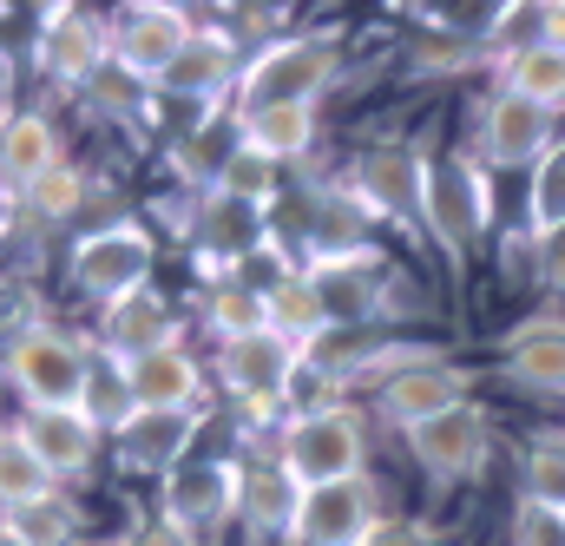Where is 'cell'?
I'll return each instance as SVG.
<instances>
[{
	"instance_id": "d6986e66",
	"label": "cell",
	"mask_w": 565,
	"mask_h": 546,
	"mask_svg": "<svg viewBox=\"0 0 565 546\" xmlns=\"http://www.w3.org/2000/svg\"><path fill=\"white\" fill-rule=\"evenodd\" d=\"M198 428H204V409H184V414H151L139 409L113 441H119V468L126 474H171V468H184L191 461V441H198Z\"/></svg>"
},
{
	"instance_id": "7a4b0ae2",
	"label": "cell",
	"mask_w": 565,
	"mask_h": 546,
	"mask_svg": "<svg viewBox=\"0 0 565 546\" xmlns=\"http://www.w3.org/2000/svg\"><path fill=\"white\" fill-rule=\"evenodd\" d=\"M86 369H93V343L73 329H53V323L13 329V343L0 356V376L20 396V409H79Z\"/></svg>"
},
{
	"instance_id": "5bb4252c",
	"label": "cell",
	"mask_w": 565,
	"mask_h": 546,
	"mask_svg": "<svg viewBox=\"0 0 565 546\" xmlns=\"http://www.w3.org/2000/svg\"><path fill=\"white\" fill-rule=\"evenodd\" d=\"M467 396H473L467 369H454V363H440V356H408V363H395L388 382H382V414H388L402 434H415V428L440 421V414L467 409Z\"/></svg>"
},
{
	"instance_id": "836d02e7",
	"label": "cell",
	"mask_w": 565,
	"mask_h": 546,
	"mask_svg": "<svg viewBox=\"0 0 565 546\" xmlns=\"http://www.w3.org/2000/svg\"><path fill=\"white\" fill-rule=\"evenodd\" d=\"M565 224V138L533 165V185H526V231L546 238Z\"/></svg>"
},
{
	"instance_id": "603a6c76",
	"label": "cell",
	"mask_w": 565,
	"mask_h": 546,
	"mask_svg": "<svg viewBox=\"0 0 565 546\" xmlns=\"http://www.w3.org/2000/svg\"><path fill=\"white\" fill-rule=\"evenodd\" d=\"M237 151H244V126H237V113H231V106H217V113H204L191 133H178L171 165H178V178H184L191 191H217V185H224V171L237 165Z\"/></svg>"
},
{
	"instance_id": "5b68a950",
	"label": "cell",
	"mask_w": 565,
	"mask_h": 546,
	"mask_svg": "<svg viewBox=\"0 0 565 546\" xmlns=\"http://www.w3.org/2000/svg\"><path fill=\"white\" fill-rule=\"evenodd\" d=\"M422 224L440 244V258L454 271H467L473 238L493 224V185L480 158H427V185H422Z\"/></svg>"
},
{
	"instance_id": "7bdbcfd3",
	"label": "cell",
	"mask_w": 565,
	"mask_h": 546,
	"mask_svg": "<svg viewBox=\"0 0 565 546\" xmlns=\"http://www.w3.org/2000/svg\"><path fill=\"white\" fill-rule=\"evenodd\" d=\"M540 40L565 53V0H546V7H540Z\"/></svg>"
},
{
	"instance_id": "ba28073f",
	"label": "cell",
	"mask_w": 565,
	"mask_h": 546,
	"mask_svg": "<svg viewBox=\"0 0 565 546\" xmlns=\"http://www.w3.org/2000/svg\"><path fill=\"white\" fill-rule=\"evenodd\" d=\"M33 60L53 86L66 93H86L106 66H113V27L86 7H46L40 13V33H33Z\"/></svg>"
},
{
	"instance_id": "9c48e42d",
	"label": "cell",
	"mask_w": 565,
	"mask_h": 546,
	"mask_svg": "<svg viewBox=\"0 0 565 546\" xmlns=\"http://www.w3.org/2000/svg\"><path fill=\"white\" fill-rule=\"evenodd\" d=\"M302 369V349L282 343L277 329H257L244 343H217V382L237 409L250 414H270V409H289V382Z\"/></svg>"
},
{
	"instance_id": "ab89813d",
	"label": "cell",
	"mask_w": 565,
	"mask_h": 546,
	"mask_svg": "<svg viewBox=\"0 0 565 546\" xmlns=\"http://www.w3.org/2000/svg\"><path fill=\"white\" fill-rule=\"evenodd\" d=\"M540 283H546V290H559V296H565V224H559V231H546V238H540Z\"/></svg>"
},
{
	"instance_id": "ee69618b",
	"label": "cell",
	"mask_w": 565,
	"mask_h": 546,
	"mask_svg": "<svg viewBox=\"0 0 565 546\" xmlns=\"http://www.w3.org/2000/svg\"><path fill=\"white\" fill-rule=\"evenodd\" d=\"M0 546H20V534H13V527H0Z\"/></svg>"
},
{
	"instance_id": "60d3db41",
	"label": "cell",
	"mask_w": 565,
	"mask_h": 546,
	"mask_svg": "<svg viewBox=\"0 0 565 546\" xmlns=\"http://www.w3.org/2000/svg\"><path fill=\"white\" fill-rule=\"evenodd\" d=\"M369 546H440V540L427 534L422 521H382V527L369 534Z\"/></svg>"
},
{
	"instance_id": "3957f363",
	"label": "cell",
	"mask_w": 565,
	"mask_h": 546,
	"mask_svg": "<svg viewBox=\"0 0 565 546\" xmlns=\"http://www.w3.org/2000/svg\"><path fill=\"white\" fill-rule=\"evenodd\" d=\"M277 461L296 487H335L369 474V428L349 402L316 414H289L277 434Z\"/></svg>"
},
{
	"instance_id": "ac0fdd59",
	"label": "cell",
	"mask_w": 565,
	"mask_h": 546,
	"mask_svg": "<svg viewBox=\"0 0 565 546\" xmlns=\"http://www.w3.org/2000/svg\"><path fill=\"white\" fill-rule=\"evenodd\" d=\"M302 276L316 283V296H322V316H329V329L342 336V329H369L375 316H382V264H375V251H355V258H329V264H302Z\"/></svg>"
},
{
	"instance_id": "cb8c5ba5",
	"label": "cell",
	"mask_w": 565,
	"mask_h": 546,
	"mask_svg": "<svg viewBox=\"0 0 565 546\" xmlns=\"http://www.w3.org/2000/svg\"><path fill=\"white\" fill-rule=\"evenodd\" d=\"M493 80H500V93H513L553 119L565 113V53L546 40H520V46L493 53Z\"/></svg>"
},
{
	"instance_id": "f1b7e54d",
	"label": "cell",
	"mask_w": 565,
	"mask_h": 546,
	"mask_svg": "<svg viewBox=\"0 0 565 546\" xmlns=\"http://www.w3.org/2000/svg\"><path fill=\"white\" fill-rule=\"evenodd\" d=\"M204 329H211L217 343H244V336L270 329L264 290H250V283H237V276H217V283L204 290Z\"/></svg>"
},
{
	"instance_id": "b9f144b4",
	"label": "cell",
	"mask_w": 565,
	"mask_h": 546,
	"mask_svg": "<svg viewBox=\"0 0 565 546\" xmlns=\"http://www.w3.org/2000/svg\"><path fill=\"white\" fill-rule=\"evenodd\" d=\"M126 546H198L191 534H178L171 521H151V527H139V540H126Z\"/></svg>"
},
{
	"instance_id": "484cf974",
	"label": "cell",
	"mask_w": 565,
	"mask_h": 546,
	"mask_svg": "<svg viewBox=\"0 0 565 546\" xmlns=\"http://www.w3.org/2000/svg\"><path fill=\"white\" fill-rule=\"evenodd\" d=\"M296 501L302 487L282 474V461H244V487H237V521L264 540H289V521H296Z\"/></svg>"
},
{
	"instance_id": "4fadbf2b",
	"label": "cell",
	"mask_w": 565,
	"mask_h": 546,
	"mask_svg": "<svg viewBox=\"0 0 565 546\" xmlns=\"http://www.w3.org/2000/svg\"><path fill=\"white\" fill-rule=\"evenodd\" d=\"M408 454H415V468H422L434 487H460V481H480L487 474V461H493V421L473 409H454L440 414V421H427L408 434Z\"/></svg>"
},
{
	"instance_id": "bcb514c9",
	"label": "cell",
	"mask_w": 565,
	"mask_h": 546,
	"mask_svg": "<svg viewBox=\"0 0 565 546\" xmlns=\"http://www.w3.org/2000/svg\"><path fill=\"white\" fill-rule=\"evenodd\" d=\"M0 434H7V421H0Z\"/></svg>"
},
{
	"instance_id": "f546056e",
	"label": "cell",
	"mask_w": 565,
	"mask_h": 546,
	"mask_svg": "<svg viewBox=\"0 0 565 546\" xmlns=\"http://www.w3.org/2000/svg\"><path fill=\"white\" fill-rule=\"evenodd\" d=\"M79 409L93 414L99 434H119V428L139 414L132 409V376H126V363L106 356L99 343H93V369H86V396H79Z\"/></svg>"
},
{
	"instance_id": "44dd1931",
	"label": "cell",
	"mask_w": 565,
	"mask_h": 546,
	"mask_svg": "<svg viewBox=\"0 0 565 546\" xmlns=\"http://www.w3.org/2000/svg\"><path fill=\"white\" fill-rule=\"evenodd\" d=\"M164 343H178V316H171V303L158 290H132V296H119V303L99 309V349L106 356L139 363V356L164 349Z\"/></svg>"
},
{
	"instance_id": "7402d4cb",
	"label": "cell",
	"mask_w": 565,
	"mask_h": 546,
	"mask_svg": "<svg viewBox=\"0 0 565 546\" xmlns=\"http://www.w3.org/2000/svg\"><path fill=\"white\" fill-rule=\"evenodd\" d=\"M507 376L533 396H565V316H526L507 329Z\"/></svg>"
},
{
	"instance_id": "8fae6325",
	"label": "cell",
	"mask_w": 565,
	"mask_h": 546,
	"mask_svg": "<svg viewBox=\"0 0 565 546\" xmlns=\"http://www.w3.org/2000/svg\"><path fill=\"white\" fill-rule=\"evenodd\" d=\"M237 487H244V461H184V468L164 474L158 521H171L178 534L204 540L224 521H237Z\"/></svg>"
},
{
	"instance_id": "ffe728a7",
	"label": "cell",
	"mask_w": 565,
	"mask_h": 546,
	"mask_svg": "<svg viewBox=\"0 0 565 546\" xmlns=\"http://www.w3.org/2000/svg\"><path fill=\"white\" fill-rule=\"evenodd\" d=\"M132 376V409H151V414H184V409H204V369L184 343H164L139 363H126Z\"/></svg>"
},
{
	"instance_id": "7c38bea8",
	"label": "cell",
	"mask_w": 565,
	"mask_h": 546,
	"mask_svg": "<svg viewBox=\"0 0 565 546\" xmlns=\"http://www.w3.org/2000/svg\"><path fill=\"white\" fill-rule=\"evenodd\" d=\"M191 238H198V264H204V271L231 276L237 264H250L277 231H270V204H250V198H237V191H204Z\"/></svg>"
},
{
	"instance_id": "7dc6e473",
	"label": "cell",
	"mask_w": 565,
	"mask_h": 546,
	"mask_svg": "<svg viewBox=\"0 0 565 546\" xmlns=\"http://www.w3.org/2000/svg\"><path fill=\"white\" fill-rule=\"evenodd\" d=\"M0 191H7V185H0Z\"/></svg>"
},
{
	"instance_id": "9a60e30c",
	"label": "cell",
	"mask_w": 565,
	"mask_h": 546,
	"mask_svg": "<svg viewBox=\"0 0 565 546\" xmlns=\"http://www.w3.org/2000/svg\"><path fill=\"white\" fill-rule=\"evenodd\" d=\"M237 73H244L237 33H231V27H198L191 46H184V53L171 60V73L158 80V93H171V99H198V113H217V106H231Z\"/></svg>"
},
{
	"instance_id": "277c9868",
	"label": "cell",
	"mask_w": 565,
	"mask_h": 546,
	"mask_svg": "<svg viewBox=\"0 0 565 546\" xmlns=\"http://www.w3.org/2000/svg\"><path fill=\"white\" fill-rule=\"evenodd\" d=\"M151 271H158V238L139 218H113V224L73 238V251H66V283L99 309L132 290H151Z\"/></svg>"
},
{
	"instance_id": "74e56055",
	"label": "cell",
	"mask_w": 565,
	"mask_h": 546,
	"mask_svg": "<svg viewBox=\"0 0 565 546\" xmlns=\"http://www.w3.org/2000/svg\"><path fill=\"white\" fill-rule=\"evenodd\" d=\"M507 546H565V514L559 507H540V501H520Z\"/></svg>"
},
{
	"instance_id": "8d00e7d4",
	"label": "cell",
	"mask_w": 565,
	"mask_h": 546,
	"mask_svg": "<svg viewBox=\"0 0 565 546\" xmlns=\"http://www.w3.org/2000/svg\"><path fill=\"white\" fill-rule=\"evenodd\" d=\"M460 66H473V40H460L454 27H427V40L415 46V73H460Z\"/></svg>"
},
{
	"instance_id": "e575fe53",
	"label": "cell",
	"mask_w": 565,
	"mask_h": 546,
	"mask_svg": "<svg viewBox=\"0 0 565 546\" xmlns=\"http://www.w3.org/2000/svg\"><path fill=\"white\" fill-rule=\"evenodd\" d=\"M13 534H20V546H79V507L66 494H46L13 514Z\"/></svg>"
},
{
	"instance_id": "f6af8a7d",
	"label": "cell",
	"mask_w": 565,
	"mask_h": 546,
	"mask_svg": "<svg viewBox=\"0 0 565 546\" xmlns=\"http://www.w3.org/2000/svg\"><path fill=\"white\" fill-rule=\"evenodd\" d=\"M0 527H13V514H7V507H0Z\"/></svg>"
},
{
	"instance_id": "4dcf8cb0",
	"label": "cell",
	"mask_w": 565,
	"mask_h": 546,
	"mask_svg": "<svg viewBox=\"0 0 565 546\" xmlns=\"http://www.w3.org/2000/svg\"><path fill=\"white\" fill-rule=\"evenodd\" d=\"M46 494H60V481H53L46 461L20 441V428H7V434H0V507L20 514V507H33V501H46Z\"/></svg>"
},
{
	"instance_id": "83f0119b",
	"label": "cell",
	"mask_w": 565,
	"mask_h": 546,
	"mask_svg": "<svg viewBox=\"0 0 565 546\" xmlns=\"http://www.w3.org/2000/svg\"><path fill=\"white\" fill-rule=\"evenodd\" d=\"M244 151L264 158V165H289L316 145V106H264V113H244Z\"/></svg>"
},
{
	"instance_id": "52a82bcc",
	"label": "cell",
	"mask_w": 565,
	"mask_h": 546,
	"mask_svg": "<svg viewBox=\"0 0 565 546\" xmlns=\"http://www.w3.org/2000/svg\"><path fill=\"white\" fill-rule=\"evenodd\" d=\"M422 185H427L422 145H369L349 165V178H342V191L355 198V211L382 218V224H408V218L422 224Z\"/></svg>"
},
{
	"instance_id": "1f68e13d",
	"label": "cell",
	"mask_w": 565,
	"mask_h": 546,
	"mask_svg": "<svg viewBox=\"0 0 565 546\" xmlns=\"http://www.w3.org/2000/svg\"><path fill=\"white\" fill-rule=\"evenodd\" d=\"M520 501L559 507L565 514V434H533L520 461Z\"/></svg>"
},
{
	"instance_id": "6da1fadb",
	"label": "cell",
	"mask_w": 565,
	"mask_h": 546,
	"mask_svg": "<svg viewBox=\"0 0 565 546\" xmlns=\"http://www.w3.org/2000/svg\"><path fill=\"white\" fill-rule=\"evenodd\" d=\"M342 73V40L335 33H282L264 40L231 93V113H264V106H316Z\"/></svg>"
},
{
	"instance_id": "30bf717a",
	"label": "cell",
	"mask_w": 565,
	"mask_h": 546,
	"mask_svg": "<svg viewBox=\"0 0 565 546\" xmlns=\"http://www.w3.org/2000/svg\"><path fill=\"white\" fill-rule=\"evenodd\" d=\"M382 494L375 481H335V487H302L296 521H289V546H369L382 527Z\"/></svg>"
},
{
	"instance_id": "f35d334b",
	"label": "cell",
	"mask_w": 565,
	"mask_h": 546,
	"mask_svg": "<svg viewBox=\"0 0 565 546\" xmlns=\"http://www.w3.org/2000/svg\"><path fill=\"white\" fill-rule=\"evenodd\" d=\"M500 276H533L540 283V238L533 231H500Z\"/></svg>"
},
{
	"instance_id": "8992f818",
	"label": "cell",
	"mask_w": 565,
	"mask_h": 546,
	"mask_svg": "<svg viewBox=\"0 0 565 546\" xmlns=\"http://www.w3.org/2000/svg\"><path fill=\"white\" fill-rule=\"evenodd\" d=\"M106 27H113V66L132 73L151 93H158V80L171 73V60H178V53L191 46V33H198V20H191L184 7H171V0H132V7H119Z\"/></svg>"
},
{
	"instance_id": "4316f807",
	"label": "cell",
	"mask_w": 565,
	"mask_h": 546,
	"mask_svg": "<svg viewBox=\"0 0 565 546\" xmlns=\"http://www.w3.org/2000/svg\"><path fill=\"white\" fill-rule=\"evenodd\" d=\"M264 316H270V329H277L282 343H296L302 356L329 336V316H322V296H316V283L302 271L277 276L270 290H264Z\"/></svg>"
},
{
	"instance_id": "d4e9b609",
	"label": "cell",
	"mask_w": 565,
	"mask_h": 546,
	"mask_svg": "<svg viewBox=\"0 0 565 546\" xmlns=\"http://www.w3.org/2000/svg\"><path fill=\"white\" fill-rule=\"evenodd\" d=\"M60 165V133L46 113H0V185L26 191Z\"/></svg>"
},
{
	"instance_id": "e0dca14e",
	"label": "cell",
	"mask_w": 565,
	"mask_h": 546,
	"mask_svg": "<svg viewBox=\"0 0 565 546\" xmlns=\"http://www.w3.org/2000/svg\"><path fill=\"white\" fill-rule=\"evenodd\" d=\"M20 441L46 461V474L66 487V481H86L93 474V461H99V428H93V414L86 409H20Z\"/></svg>"
},
{
	"instance_id": "d6a6232c",
	"label": "cell",
	"mask_w": 565,
	"mask_h": 546,
	"mask_svg": "<svg viewBox=\"0 0 565 546\" xmlns=\"http://www.w3.org/2000/svg\"><path fill=\"white\" fill-rule=\"evenodd\" d=\"M86 191H93V185H86V171L60 158V165H53V171H46L40 185H26L20 198H26V211H33L40 224H66V218H79V204H86Z\"/></svg>"
},
{
	"instance_id": "2e32d148",
	"label": "cell",
	"mask_w": 565,
	"mask_h": 546,
	"mask_svg": "<svg viewBox=\"0 0 565 546\" xmlns=\"http://www.w3.org/2000/svg\"><path fill=\"white\" fill-rule=\"evenodd\" d=\"M559 145V119L553 113H540V106H526V99H513V93H487V106H480V158L493 165V171H513V165H540L546 151Z\"/></svg>"
},
{
	"instance_id": "d590c367",
	"label": "cell",
	"mask_w": 565,
	"mask_h": 546,
	"mask_svg": "<svg viewBox=\"0 0 565 546\" xmlns=\"http://www.w3.org/2000/svg\"><path fill=\"white\" fill-rule=\"evenodd\" d=\"M86 99H93V113H106V119H145V113H151V86H139V80L119 73V66H106V73L86 86Z\"/></svg>"
}]
</instances>
